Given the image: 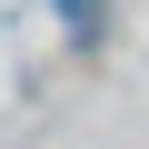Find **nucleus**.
<instances>
[{"label":"nucleus","mask_w":149,"mask_h":149,"mask_svg":"<svg viewBox=\"0 0 149 149\" xmlns=\"http://www.w3.org/2000/svg\"><path fill=\"white\" fill-rule=\"evenodd\" d=\"M70 20H90V0H70Z\"/></svg>","instance_id":"nucleus-1"}]
</instances>
